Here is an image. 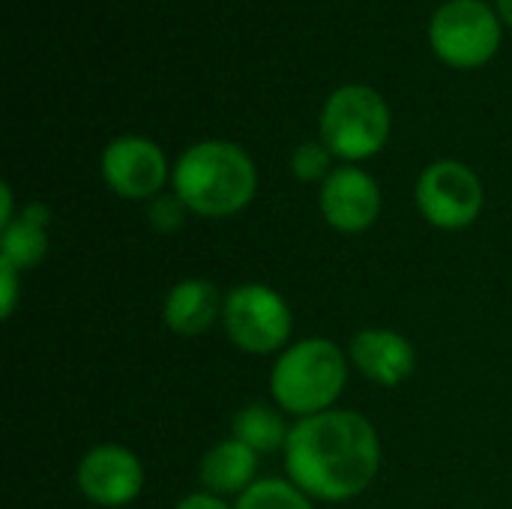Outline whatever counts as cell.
Masks as SVG:
<instances>
[{
    "instance_id": "obj_1",
    "label": "cell",
    "mask_w": 512,
    "mask_h": 509,
    "mask_svg": "<svg viewBox=\"0 0 512 509\" xmlns=\"http://www.w3.org/2000/svg\"><path fill=\"white\" fill-rule=\"evenodd\" d=\"M381 468L375 426L354 411H324L291 426L285 444L288 480L315 501H351L363 495Z\"/></svg>"
},
{
    "instance_id": "obj_2",
    "label": "cell",
    "mask_w": 512,
    "mask_h": 509,
    "mask_svg": "<svg viewBox=\"0 0 512 509\" xmlns=\"http://www.w3.org/2000/svg\"><path fill=\"white\" fill-rule=\"evenodd\" d=\"M174 195L198 216L222 219L240 213L258 186L255 162L231 141L192 144L171 171Z\"/></svg>"
},
{
    "instance_id": "obj_3",
    "label": "cell",
    "mask_w": 512,
    "mask_h": 509,
    "mask_svg": "<svg viewBox=\"0 0 512 509\" xmlns=\"http://www.w3.org/2000/svg\"><path fill=\"white\" fill-rule=\"evenodd\" d=\"M348 381L345 354L330 339H303L288 345L270 372L276 405L294 417H315L336 405Z\"/></svg>"
},
{
    "instance_id": "obj_4",
    "label": "cell",
    "mask_w": 512,
    "mask_h": 509,
    "mask_svg": "<svg viewBox=\"0 0 512 509\" xmlns=\"http://www.w3.org/2000/svg\"><path fill=\"white\" fill-rule=\"evenodd\" d=\"M390 138V108L366 84H345L330 93L321 111V144L339 159L360 162L384 150Z\"/></svg>"
},
{
    "instance_id": "obj_5",
    "label": "cell",
    "mask_w": 512,
    "mask_h": 509,
    "mask_svg": "<svg viewBox=\"0 0 512 509\" xmlns=\"http://www.w3.org/2000/svg\"><path fill=\"white\" fill-rule=\"evenodd\" d=\"M222 324L228 339L246 354L279 351L294 327L291 306L279 291L261 282H246L228 291L222 306Z\"/></svg>"
},
{
    "instance_id": "obj_6",
    "label": "cell",
    "mask_w": 512,
    "mask_h": 509,
    "mask_svg": "<svg viewBox=\"0 0 512 509\" xmlns=\"http://www.w3.org/2000/svg\"><path fill=\"white\" fill-rule=\"evenodd\" d=\"M429 39L447 66L477 69L501 45V18L483 0H450L435 12Z\"/></svg>"
},
{
    "instance_id": "obj_7",
    "label": "cell",
    "mask_w": 512,
    "mask_h": 509,
    "mask_svg": "<svg viewBox=\"0 0 512 509\" xmlns=\"http://www.w3.org/2000/svg\"><path fill=\"white\" fill-rule=\"evenodd\" d=\"M480 177L453 159L432 162L417 180V207L423 219L441 231H462L480 219L483 210Z\"/></svg>"
},
{
    "instance_id": "obj_8",
    "label": "cell",
    "mask_w": 512,
    "mask_h": 509,
    "mask_svg": "<svg viewBox=\"0 0 512 509\" xmlns=\"http://www.w3.org/2000/svg\"><path fill=\"white\" fill-rule=\"evenodd\" d=\"M102 177L108 189L129 201H147L168 183V159L150 138L123 135L102 153Z\"/></svg>"
},
{
    "instance_id": "obj_9",
    "label": "cell",
    "mask_w": 512,
    "mask_h": 509,
    "mask_svg": "<svg viewBox=\"0 0 512 509\" xmlns=\"http://www.w3.org/2000/svg\"><path fill=\"white\" fill-rule=\"evenodd\" d=\"M78 489L96 507H126L144 489V468L138 456L120 444H99L78 462Z\"/></svg>"
},
{
    "instance_id": "obj_10",
    "label": "cell",
    "mask_w": 512,
    "mask_h": 509,
    "mask_svg": "<svg viewBox=\"0 0 512 509\" xmlns=\"http://www.w3.org/2000/svg\"><path fill=\"white\" fill-rule=\"evenodd\" d=\"M321 213L330 228L342 234H360L381 216V189L372 174L357 165L336 168L321 183Z\"/></svg>"
},
{
    "instance_id": "obj_11",
    "label": "cell",
    "mask_w": 512,
    "mask_h": 509,
    "mask_svg": "<svg viewBox=\"0 0 512 509\" xmlns=\"http://www.w3.org/2000/svg\"><path fill=\"white\" fill-rule=\"evenodd\" d=\"M351 363L372 384L399 387L402 381L414 375L417 351L402 333L387 330V327H372L351 339Z\"/></svg>"
},
{
    "instance_id": "obj_12",
    "label": "cell",
    "mask_w": 512,
    "mask_h": 509,
    "mask_svg": "<svg viewBox=\"0 0 512 509\" xmlns=\"http://www.w3.org/2000/svg\"><path fill=\"white\" fill-rule=\"evenodd\" d=\"M225 300L219 297V288L207 279H183L177 282L162 306V318L171 333L195 339L204 336L219 318H222Z\"/></svg>"
},
{
    "instance_id": "obj_13",
    "label": "cell",
    "mask_w": 512,
    "mask_h": 509,
    "mask_svg": "<svg viewBox=\"0 0 512 509\" xmlns=\"http://www.w3.org/2000/svg\"><path fill=\"white\" fill-rule=\"evenodd\" d=\"M258 474V453H252L240 441H222L210 447L201 459L198 477L210 495H243L249 486H255Z\"/></svg>"
},
{
    "instance_id": "obj_14",
    "label": "cell",
    "mask_w": 512,
    "mask_h": 509,
    "mask_svg": "<svg viewBox=\"0 0 512 509\" xmlns=\"http://www.w3.org/2000/svg\"><path fill=\"white\" fill-rule=\"evenodd\" d=\"M48 225H51V210L36 201L27 204L21 216L3 228L0 261L12 264L18 273L33 270L48 255Z\"/></svg>"
},
{
    "instance_id": "obj_15",
    "label": "cell",
    "mask_w": 512,
    "mask_h": 509,
    "mask_svg": "<svg viewBox=\"0 0 512 509\" xmlns=\"http://www.w3.org/2000/svg\"><path fill=\"white\" fill-rule=\"evenodd\" d=\"M231 435L234 441L246 444L252 453H276V450H285L288 444V423L279 411L267 408V405H249L243 408L234 423H231Z\"/></svg>"
},
{
    "instance_id": "obj_16",
    "label": "cell",
    "mask_w": 512,
    "mask_h": 509,
    "mask_svg": "<svg viewBox=\"0 0 512 509\" xmlns=\"http://www.w3.org/2000/svg\"><path fill=\"white\" fill-rule=\"evenodd\" d=\"M234 509H315L312 498L285 480H258L249 486Z\"/></svg>"
},
{
    "instance_id": "obj_17",
    "label": "cell",
    "mask_w": 512,
    "mask_h": 509,
    "mask_svg": "<svg viewBox=\"0 0 512 509\" xmlns=\"http://www.w3.org/2000/svg\"><path fill=\"white\" fill-rule=\"evenodd\" d=\"M330 159L333 153L327 150V144H318V141H303L294 153H291V171L297 180L303 183H318V180H327L333 171H330Z\"/></svg>"
},
{
    "instance_id": "obj_18",
    "label": "cell",
    "mask_w": 512,
    "mask_h": 509,
    "mask_svg": "<svg viewBox=\"0 0 512 509\" xmlns=\"http://www.w3.org/2000/svg\"><path fill=\"white\" fill-rule=\"evenodd\" d=\"M186 213H189V207L177 195H162V198H153V204H150V222L162 234L177 231L183 225Z\"/></svg>"
},
{
    "instance_id": "obj_19",
    "label": "cell",
    "mask_w": 512,
    "mask_h": 509,
    "mask_svg": "<svg viewBox=\"0 0 512 509\" xmlns=\"http://www.w3.org/2000/svg\"><path fill=\"white\" fill-rule=\"evenodd\" d=\"M0 300H3V318H9L18 300V270L6 261H0Z\"/></svg>"
},
{
    "instance_id": "obj_20",
    "label": "cell",
    "mask_w": 512,
    "mask_h": 509,
    "mask_svg": "<svg viewBox=\"0 0 512 509\" xmlns=\"http://www.w3.org/2000/svg\"><path fill=\"white\" fill-rule=\"evenodd\" d=\"M174 509H231L219 495H210V492H195V495H186Z\"/></svg>"
},
{
    "instance_id": "obj_21",
    "label": "cell",
    "mask_w": 512,
    "mask_h": 509,
    "mask_svg": "<svg viewBox=\"0 0 512 509\" xmlns=\"http://www.w3.org/2000/svg\"><path fill=\"white\" fill-rule=\"evenodd\" d=\"M0 204H3V207H0V225L6 228V225L12 222V189H9L6 183L0 186Z\"/></svg>"
},
{
    "instance_id": "obj_22",
    "label": "cell",
    "mask_w": 512,
    "mask_h": 509,
    "mask_svg": "<svg viewBox=\"0 0 512 509\" xmlns=\"http://www.w3.org/2000/svg\"><path fill=\"white\" fill-rule=\"evenodd\" d=\"M498 15L512 27V0H498Z\"/></svg>"
}]
</instances>
